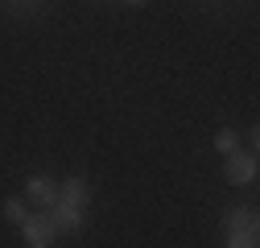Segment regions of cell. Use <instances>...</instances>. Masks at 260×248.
<instances>
[{"label":"cell","mask_w":260,"mask_h":248,"mask_svg":"<svg viewBox=\"0 0 260 248\" xmlns=\"http://www.w3.org/2000/svg\"><path fill=\"white\" fill-rule=\"evenodd\" d=\"M21 236H25V244H29V248H54L58 228H54V220H50V211L29 215V220L21 224Z\"/></svg>","instance_id":"obj_1"},{"label":"cell","mask_w":260,"mask_h":248,"mask_svg":"<svg viewBox=\"0 0 260 248\" xmlns=\"http://www.w3.org/2000/svg\"><path fill=\"white\" fill-rule=\"evenodd\" d=\"M223 178L232 182V186H248V182H256V158L252 153H227L223 158Z\"/></svg>","instance_id":"obj_2"},{"label":"cell","mask_w":260,"mask_h":248,"mask_svg":"<svg viewBox=\"0 0 260 248\" xmlns=\"http://www.w3.org/2000/svg\"><path fill=\"white\" fill-rule=\"evenodd\" d=\"M25 195H29V203H38V207H54L58 203V182H50V178H29L25 182Z\"/></svg>","instance_id":"obj_3"},{"label":"cell","mask_w":260,"mask_h":248,"mask_svg":"<svg viewBox=\"0 0 260 248\" xmlns=\"http://www.w3.org/2000/svg\"><path fill=\"white\" fill-rule=\"evenodd\" d=\"M87 199H91V191L83 178H71L67 186H58V203H67V207H83Z\"/></svg>","instance_id":"obj_4"},{"label":"cell","mask_w":260,"mask_h":248,"mask_svg":"<svg viewBox=\"0 0 260 248\" xmlns=\"http://www.w3.org/2000/svg\"><path fill=\"white\" fill-rule=\"evenodd\" d=\"M50 220H54V228H58V232H67V228L75 232V228H79V207L54 203V207H50Z\"/></svg>","instance_id":"obj_5"},{"label":"cell","mask_w":260,"mask_h":248,"mask_svg":"<svg viewBox=\"0 0 260 248\" xmlns=\"http://www.w3.org/2000/svg\"><path fill=\"white\" fill-rule=\"evenodd\" d=\"M227 248H260L256 224H252V228H232V236H227Z\"/></svg>","instance_id":"obj_6"},{"label":"cell","mask_w":260,"mask_h":248,"mask_svg":"<svg viewBox=\"0 0 260 248\" xmlns=\"http://www.w3.org/2000/svg\"><path fill=\"white\" fill-rule=\"evenodd\" d=\"M215 149L223 153V158H227V153H236V149H240V137H236V129H219V133H215Z\"/></svg>","instance_id":"obj_7"},{"label":"cell","mask_w":260,"mask_h":248,"mask_svg":"<svg viewBox=\"0 0 260 248\" xmlns=\"http://www.w3.org/2000/svg\"><path fill=\"white\" fill-rule=\"evenodd\" d=\"M5 215H9L13 224H25V220H29V211H25V203H17V199H9V203H5Z\"/></svg>","instance_id":"obj_8"},{"label":"cell","mask_w":260,"mask_h":248,"mask_svg":"<svg viewBox=\"0 0 260 248\" xmlns=\"http://www.w3.org/2000/svg\"><path fill=\"white\" fill-rule=\"evenodd\" d=\"M227 228H252V211H227Z\"/></svg>","instance_id":"obj_9"},{"label":"cell","mask_w":260,"mask_h":248,"mask_svg":"<svg viewBox=\"0 0 260 248\" xmlns=\"http://www.w3.org/2000/svg\"><path fill=\"white\" fill-rule=\"evenodd\" d=\"M124 5H149V0H124Z\"/></svg>","instance_id":"obj_10"}]
</instances>
